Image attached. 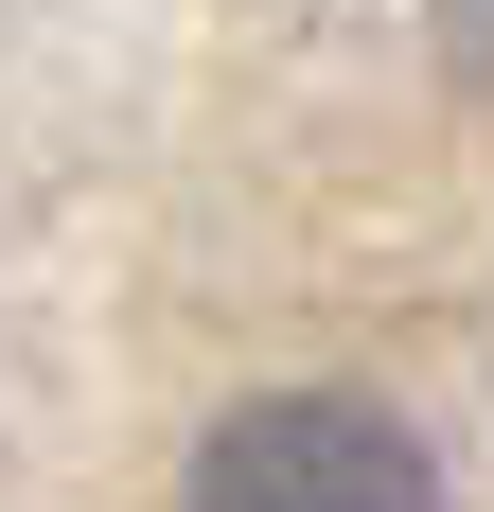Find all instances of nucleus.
I'll return each mask as SVG.
<instances>
[{"label":"nucleus","instance_id":"nucleus-1","mask_svg":"<svg viewBox=\"0 0 494 512\" xmlns=\"http://www.w3.org/2000/svg\"><path fill=\"white\" fill-rule=\"evenodd\" d=\"M177 512H442V460H424V424L371 407V389H247L195 442Z\"/></svg>","mask_w":494,"mask_h":512},{"label":"nucleus","instance_id":"nucleus-2","mask_svg":"<svg viewBox=\"0 0 494 512\" xmlns=\"http://www.w3.org/2000/svg\"><path fill=\"white\" fill-rule=\"evenodd\" d=\"M424 18H442V71H477V89H494V0H424Z\"/></svg>","mask_w":494,"mask_h":512}]
</instances>
